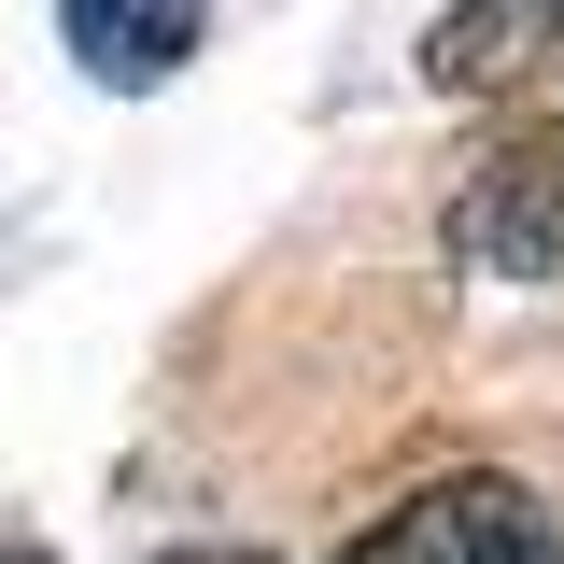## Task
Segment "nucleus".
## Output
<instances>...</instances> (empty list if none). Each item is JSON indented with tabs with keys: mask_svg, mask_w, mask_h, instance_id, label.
Instances as JSON below:
<instances>
[{
	"mask_svg": "<svg viewBox=\"0 0 564 564\" xmlns=\"http://www.w3.org/2000/svg\"><path fill=\"white\" fill-rule=\"evenodd\" d=\"M452 254L480 282H564V113L480 155V184L452 198Z\"/></svg>",
	"mask_w": 564,
	"mask_h": 564,
	"instance_id": "nucleus-1",
	"label": "nucleus"
},
{
	"mask_svg": "<svg viewBox=\"0 0 564 564\" xmlns=\"http://www.w3.org/2000/svg\"><path fill=\"white\" fill-rule=\"evenodd\" d=\"M339 564H564V536L536 522V494L452 480V494H423V508H395L381 536H352Z\"/></svg>",
	"mask_w": 564,
	"mask_h": 564,
	"instance_id": "nucleus-2",
	"label": "nucleus"
},
{
	"mask_svg": "<svg viewBox=\"0 0 564 564\" xmlns=\"http://www.w3.org/2000/svg\"><path fill=\"white\" fill-rule=\"evenodd\" d=\"M536 70H564V0H452L423 29L437 99H494V85H536Z\"/></svg>",
	"mask_w": 564,
	"mask_h": 564,
	"instance_id": "nucleus-3",
	"label": "nucleus"
},
{
	"mask_svg": "<svg viewBox=\"0 0 564 564\" xmlns=\"http://www.w3.org/2000/svg\"><path fill=\"white\" fill-rule=\"evenodd\" d=\"M57 43L99 85H170L198 57V0H57Z\"/></svg>",
	"mask_w": 564,
	"mask_h": 564,
	"instance_id": "nucleus-4",
	"label": "nucleus"
}]
</instances>
